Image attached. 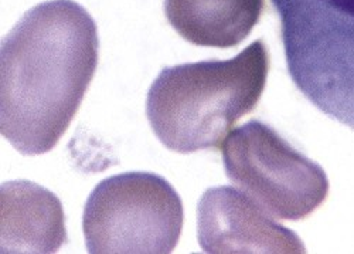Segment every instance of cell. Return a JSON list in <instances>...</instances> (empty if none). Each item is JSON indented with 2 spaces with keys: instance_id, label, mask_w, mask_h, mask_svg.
Segmentation results:
<instances>
[{
  "instance_id": "3",
  "label": "cell",
  "mask_w": 354,
  "mask_h": 254,
  "mask_svg": "<svg viewBox=\"0 0 354 254\" xmlns=\"http://www.w3.org/2000/svg\"><path fill=\"white\" fill-rule=\"evenodd\" d=\"M289 74L322 112L354 131V0H272Z\"/></svg>"
},
{
  "instance_id": "5",
  "label": "cell",
  "mask_w": 354,
  "mask_h": 254,
  "mask_svg": "<svg viewBox=\"0 0 354 254\" xmlns=\"http://www.w3.org/2000/svg\"><path fill=\"white\" fill-rule=\"evenodd\" d=\"M221 151L227 178L272 219L302 220L326 201L323 169L267 124L254 120L231 131Z\"/></svg>"
},
{
  "instance_id": "1",
  "label": "cell",
  "mask_w": 354,
  "mask_h": 254,
  "mask_svg": "<svg viewBox=\"0 0 354 254\" xmlns=\"http://www.w3.org/2000/svg\"><path fill=\"white\" fill-rule=\"evenodd\" d=\"M97 23L74 0L23 15L0 51V131L21 155L51 151L68 129L98 66Z\"/></svg>"
},
{
  "instance_id": "6",
  "label": "cell",
  "mask_w": 354,
  "mask_h": 254,
  "mask_svg": "<svg viewBox=\"0 0 354 254\" xmlns=\"http://www.w3.org/2000/svg\"><path fill=\"white\" fill-rule=\"evenodd\" d=\"M197 237L210 254L305 253L299 236L230 186L207 189L197 208Z\"/></svg>"
},
{
  "instance_id": "2",
  "label": "cell",
  "mask_w": 354,
  "mask_h": 254,
  "mask_svg": "<svg viewBox=\"0 0 354 254\" xmlns=\"http://www.w3.org/2000/svg\"><path fill=\"white\" fill-rule=\"evenodd\" d=\"M268 71L270 54L262 40L230 60L166 67L147 93V120L173 152L221 149L234 124L255 109Z\"/></svg>"
},
{
  "instance_id": "4",
  "label": "cell",
  "mask_w": 354,
  "mask_h": 254,
  "mask_svg": "<svg viewBox=\"0 0 354 254\" xmlns=\"http://www.w3.org/2000/svg\"><path fill=\"white\" fill-rule=\"evenodd\" d=\"M183 221L180 196L165 178L125 172L91 192L82 232L91 254H167L179 243Z\"/></svg>"
},
{
  "instance_id": "7",
  "label": "cell",
  "mask_w": 354,
  "mask_h": 254,
  "mask_svg": "<svg viewBox=\"0 0 354 254\" xmlns=\"http://www.w3.org/2000/svg\"><path fill=\"white\" fill-rule=\"evenodd\" d=\"M63 205L48 189L15 181L2 185V253H55L67 242Z\"/></svg>"
},
{
  "instance_id": "8",
  "label": "cell",
  "mask_w": 354,
  "mask_h": 254,
  "mask_svg": "<svg viewBox=\"0 0 354 254\" xmlns=\"http://www.w3.org/2000/svg\"><path fill=\"white\" fill-rule=\"evenodd\" d=\"M263 0H165V13L185 40L203 47L230 48L252 32Z\"/></svg>"
}]
</instances>
